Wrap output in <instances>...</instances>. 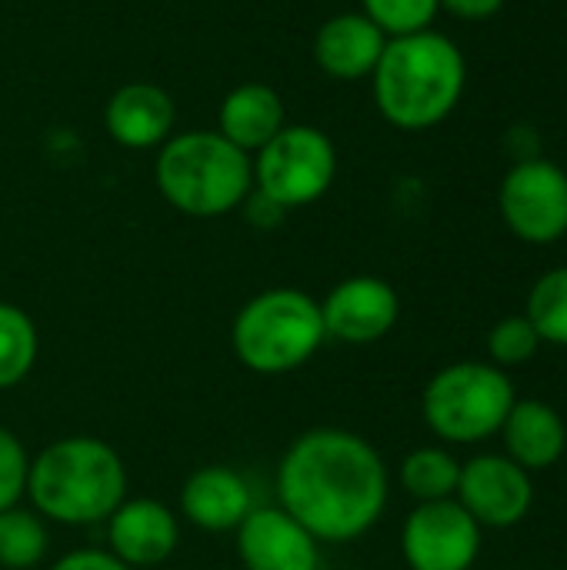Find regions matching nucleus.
Segmentation results:
<instances>
[{"instance_id":"nucleus-1","label":"nucleus","mask_w":567,"mask_h":570,"mask_svg":"<svg viewBox=\"0 0 567 570\" xmlns=\"http://www.w3.org/2000/svg\"><path fill=\"white\" fill-rule=\"evenodd\" d=\"M277 508L321 544H351L378 528L391 501L384 454L358 431L311 428L297 434L274 471Z\"/></svg>"},{"instance_id":"nucleus-24","label":"nucleus","mask_w":567,"mask_h":570,"mask_svg":"<svg viewBox=\"0 0 567 570\" xmlns=\"http://www.w3.org/2000/svg\"><path fill=\"white\" fill-rule=\"evenodd\" d=\"M364 3V17L374 20L384 37H408V33H421L431 30L441 3L438 0H361Z\"/></svg>"},{"instance_id":"nucleus-19","label":"nucleus","mask_w":567,"mask_h":570,"mask_svg":"<svg viewBox=\"0 0 567 570\" xmlns=\"http://www.w3.org/2000/svg\"><path fill=\"white\" fill-rule=\"evenodd\" d=\"M461 461L448 451V444H424L404 454L398 468V484L414 504L451 501L458 491Z\"/></svg>"},{"instance_id":"nucleus-4","label":"nucleus","mask_w":567,"mask_h":570,"mask_svg":"<svg viewBox=\"0 0 567 570\" xmlns=\"http://www.w3.org/2000/svg\"><path fill=\"white\" fill-rule=\"evenodd\" d=\"M154 184L160 197L187 217H224L244 207L254 190L251 154L217 130L170 134L157 150Z\"/></svg>"},{"instance_id":"nucleus-18","label":"nucleus","mask_w":567,"mask_h":570,"mask_svg":"<svg viewBox=\"0 0 567 570\" xmlns=\"http://www.w3.org/2000/svg\"><path fill=\"white\" fill-rule=\"evenodd\" d=\"M284 100L271 83L251 80L234 87L217 114V134L244 154H257L284 127Z\"/></svg>"},{"instance_id":"nucleus-14","label":"nucleus","mask_w":567,"mask_h":570,"mask_svg":"<svg viewBox=\"0 0 567 570\" xmlns=\"http://www.w3.org/2000/svg\"><path fill=\"white\" fill-rule=\"evenodd\" d=\"M254 511L251 481L231 464H204L190 471L177 494V514L204 534H234Z\"/></svg>"},{"instance_id":"nucleus-23","label":"nucleus","mask_w":567,"mask_h":570,"mask_svg":"<svg viewBox=\"0 0 567 570\" xmlns=\"http://www.w3.org/2000/svg\"><path fill=\"white\" fill-rule=\"evenodd\" d=\"M545 347V341L538 337L535 324L525 317V314H511V317H501L491 331H488V341H485V351H488V361L501 371H511V367H525L538 357V351Z\"/></svg>"},{"instance_id":"nucleus-22","label":"nucleus","mask_w":567,"mask_h":570,"mask_svg":"<svg viewBox=\"0 0 567 570\" xmlns=\"http://www.w3.org/2000/svg\"><path fill=\"white\" fill-rule=\"evenodd\" d=\"M525 317L535 324L545 344L567 347V264L545 271L531 284Z\"/></svg>"},{"instance_id":"nucleus-11","label":"nucleus","mask_w":567,"mask_h":570,"mask_svg":"<svg viewBox=\"0 0 567 570\" xmlns=\"http://www.w3.org/2000/svg\"><path fill=\"white\" fill-rule=\"evenodd\" d=\"M321 317L328 341L364 347L384 341L398 327L401 297L378 274H354L328 291V297L321 301Z\"/></svg>"},{"instance_id":"nucleus-2","label":"nucleus","mask_w":567,"mask_h":570,"mask_svg":"<svg viewBox=\"0 0 567 570\" xmlns=\"http://www.w3.org/2000/svg\"><path fill=\"white\" fill-rule=\"evenodd\" d=\"M127 488L124 458L94 434L57 438L30 458L27 501L47 524H104L127 498Z\"/></svg>"},{"instance_id":"nucleus-25","label":"nucleus","mask_w":567,"mask_h":570,"mask_svg":"<svg viewBox=\"0 0 567 570\" xmlns=\"http://www.w3.org/2000/svg\"><path fill=\"white\" fill-rule=\"evenodd\" d=\"M30 478V454L23 441L0 424V514L23 504Z\"/></svg>"},{"instance_id":"nucleus-9","label":"nucleus","mask_w":567,"mask_h":570,"mask_svg":"<svg viewBox=\"0 0 567 570\" xmlns=\"http://www.w3.org/2000/svg\"><path fill=\"white\" fill-rule=\"evenodd\" d=\"M481 548V524L454 498L414 504L401 524V558L408 570H471Z\"/></svg>"},{"instance_id":"nucleus-10","label":"nucleus","mask_w":567,"mask_h":570,"mask_svg":"<svg viewBox=\"0 0 567 570\" xmlns=\"http://www.w3.org/2000/svg\"><path fill=\"white\" fill-rule=\"evenodd\" d=\"M454 501L481 524V531H511L535 508V474L508 454H475L461 461Z\"/></svg>"},{"instance_id":"nucleus-12","label":"nucleus","mask_w":567,"mask_h":570,"mask_svg":"<svg viewBox=\"0 0 567 570\" xmlns=\"http://www.w3.org/2000/svg\"><path fill=\"white\" fill-rule=\"evenodd\" d=\"M104 524L107 551L130 570L160 568L180 548V514L157 498L127 494Z\"/></svg>"},{"instance_id":"nucleus-26","label":"nucleus","mask_w":567,"mask_h":570,"mask_svg":"<svg viewBox=\"0 0 567 570\" xmlns=\"http://www.w3.org/2000/svg\"><path fill=\"white\" fill-rule=\"evenodd\" d=\"M50 570H130L120 564L107 548H74L63 558H57Z\"/></svg>"},{"instance_id":"nucleus-16","label":"nucleus","mask_w":567,"mask_h":570,"mask_svg":"<svg viewBox=\"0 0 567 570\" xmlns=\"http://www.w3.org/2000/svg\"><path fill=\"white\" fill-rule=\"evenodd\" d=\"M498 438L505 441V454L528 474L551 471L567 451L565 417L541 397H518Z\"/></svg>"},{"instance_id":"nucleus-20","label":"nucleus","mask_w":567,"mask_h":570,"mask_svg":"<svg viewBox=\"0 0 567 570\" xmlns=\"http://www.w3.org/2000/svg\"><path fill=\"white\" fill-rule=\"evenodd\" d=\"M40 357V331L33 317L10 301H0V391L20 387Z\"/></svg>"},{"instance_id":"nucleus-27","label":"nucleus","mask_w":567,"mask_h":570,"mask_svg":"<svg viewBox=\"0 0 567 570\" xmlns=\"http://www.w3.org/2000/svg\"><path fill=\"white\" fill-rule=\"evenodd\" d=\"M438 3L458 20H491L505 7V0H438Z\"/></svg>"},{"instance_id":"nucleus-21","label":"nucleus","mask_w":567,"mask_h":570,"mask_svg":"<svg viewBox=\"0 0 567 570\" xmlns=\"http://www.w3.org/2000/svg\"><path fill=\"white\" fill-rule=\"evenodd\" d=\"M47 551H50V531H47V521L33 508L17 504L0 514V568H40Z\"/></svg>"},{"instance_id":"nucleus-3","label":"nucleus","mask_w":567,"mask_h":570,"mask_svg":"<svg viewBox=\"0 0 567 570\" xmlns=\"http://www.w3.org/2000/svg\"><path fill=\"white\" fill-rule=\"evenodd\" d=\"M371 80L374 104L391 127L431 130L461 104L468 63L451 37L421 30L408 37H388Z\"/></svg>"},{"instance_id":"nucleus-6","label":"nucleus","mask_w":567,"mask_h":570,"mask_svg":"<svg viewBox=\"0 0 567 570\" xmlns=\"http://www.w3.org/2000/svg\"><path fill=\"white\" fill-rule=\"evenodd\" d=\"M515 401L518 394L508 371L491 361H454L424 384L421 417L441 444L471 448L501 434Z\"/></svg>"},{"instance_id":"nucleus-5","label":"nucleus","mask_w":567,"mask_h":570,"mask_svg":"<svg viewBox=\"0 0 567 570\" xmlns=\"http://www.w3.org/2000/svg\"><path fill=\"white\" fill-rule=\"evenodd\" d=\"M324 341L321 301L297 287L254 294L231 324V351L237 364L261 377H284L307 367Z\"/></svg>"},{"instance_id":"nucleus-7","label":"nucleus","mask_w":567,"mask_h":570,"mask_svg":"<svg viewBox=\"0 0 567 570\" xmlns=\"http://www.w3.org/2000/svg\"><path fill=\"white\" fill-rule=\"evenodd\" d=\"M254 190L281 210L317 204L338 177L334 140L311 124H284L251 157Z\"/></svg>"},{"instance_id":"nucleus-15","label":"nucleus","mask_w":567,"mask_h":570,"mask_svg":"<svg viewBox=\"0 0 567 570\" xmlns=\"http://www.w3.org/2000/svg\"><path fill=\"white\" fill-rule=\"evenodd\" d=\"M174 120H177V110H174L170 94L157 83H147V80H134V83L117 87L104 107L107 134L127 150L160 147L170 137Z\"/></svg>"},{"instance_id":"nucleus-17","label":"nucleus","mask_w":567,"mask_h":570,"mask_svg":"<svg viewBox=\"0 0 567 570\" xmlns=\"http://www.w3.org/2000/svg\"><path fill=\"white\" fill-rule=\"evenodd\" d=\"M388 47L384 30L364 13H334L314 33V60L334 80H364Z\"/></svg>"},{"instance_id":"nucleus-13","label":"nucleus","mask_w":567,"mask_h":570,"mask_svg":"<svg viewBox=\"0 0 567 570\" xmlns=\"http://www.w3.org/2000/svg\"><path fill=\"white\" fill-rule=\"evenodd\" d=\"M234 551L244 570H321V541L277 504H254Z\"/></svg>"},{"instance_id":"nucleus-8","label":"nucleus","mask_w":567,"mask_h":570,"mask_svg":"<svg viewBox=\"0 0 567 570\" xmlns=\"http://www.w3.org/2000/svg\"><path fill=\"white\" fill-rule=\"evenodd\" d=\"M498 210L518 240L558 244L567 234V174L541 157L518 160L498 187Z\"/></svg>"}]
</instances>
